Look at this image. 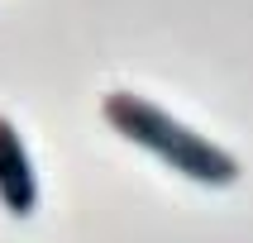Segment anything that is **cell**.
Wrapping results in <instances>:
<instances>
[{
  "instance_id": "cell-1",
  "label": "cell",
  "mask_w": 253,
  "mask_h": 243,
  "mask_svg": "<svg viewBox=\"0 0 253 243\" xmlns=\"http://www.w3.org/2000/svg\"><path fill=\"white\" fill-rule=\"evenodd\" d=\"M100 114H105V124L120 139H129V143H139L143 153L163 157L172 172H182L186 181H196V186H234L239 172H244L239 157L229 153V148L211 143L196 129H186L163 105L134 96V91H110V96L100 100Z\"/></svg>"
},
{
  "instance_id": "cell-2",
  "label": "cell",
  "mask_w": 253,
  "mask_h": 243,
  "mask_svg": "<svg viewBox=\"0 0 253 243\" xmlns=\"http://www.w3.org/2000/svg\"><path fill=\"white\" fill-rule=\"evenodd\" d=\"M0 205L14 219H29V214L39 210V176H34L29 148H24L19 129L5 114H0Z\"/></svg>"
}]
</instances>
